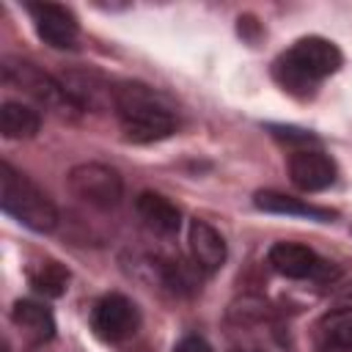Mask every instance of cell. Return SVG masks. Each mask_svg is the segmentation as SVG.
<instances>
[{
    "label": "cell",
    "instance_id": "obj_1",
    "mask_svg": "<svg viewBox=\"0 0 352 352\" xmlns=\"http://www.w3.org/2000/svg\"><path fill=\"white\" fill-rule=\"evenodd\" d=\"M113 107L121 121V129L135 143H151L162 140L176 132V113L165 102L162 94H157L146 82H118L113 94Z\"/></svg>",
    "mask_w": 352,
    "mask_h": 352
},
{
    "label": "cell",
    "instance_id": "obj_2",
    "mask_svg": "<svg viewBox=\"0 0 352 352\" xmlns=\"http://www.w3.org/2000/svg\"><path fill=\"white\" fill-rule=\"evenodd\" d=\"M341 50L319 36H308L294 41L283 55L275 58L272 74L275 80L297 96H311L319 82L341 69Z\"/></svg>",
    "mask_w": 352,
    "mask_h": 352
},
{
    "label": "cell",
    "instance_id": "obj_3",
    "mask_svg": "<svg viewBox=\"0 0 352 352\" xmlns=\"http://www.w3.org/2000/svg\"><path fill=\"white\" fill-rule=\"evenodd\" d=\"M0 206L6 214L38 234H47L58 226V209L52 198L8 162L0 165Z\"/></svg>",
    "mask_w": 352,
    "mask_h": 352
},
{
    "label": "cell",
    "instance_id": "obj_4",
    "mask_svg": "<svg viewBox=\"0 0 352 352\" xmlns=\"http://www.w3.org/2000/svg\"><path fill=\"white\" fill-rule=\"evenodd\" d=\"M3 80L14 88H19L22 94H28L33 102L44 104L47 110H52L55 116H72L80 107L69 99V94L63 91L60 80L50 77L47 72H41L38 66H33L30 60L22 58H3Z\"/></svg>",
    "mask_w": 352,
    "mask_h": 352
},
{
    "label": "cell",
    "instance_id": "obj_5",
    "mask_svg": "<svg viewBox=\"0 0 352 352\" xmlns=\"http://www.w3.org/2000/svg\"><path fill=\"white\" fill-rule=\"evenodd\" d=\"M69 190L94 209H113L121 204L124 182L121 173L102 162H80L66 176Z\"/></svg>",
    "mask_w": 352,
    "mask_h": 352
},
{
    "label": "cell",
    "instance_id": "obj_6",
    "mask_svg": "<svg viewBox=\"0 0 352 352\" xmlns=\"http://www.w3.org/2000/svg\"><path fill=\"white\" fill-rule=\"evenodd\" d=\"M94 330L107 341L129 338L140 327V311L138 305L124 294H104L91 314Z\"/></svg>",
    "mask_w": 352,
    "mask_h": 352
},
{
    "label": "cell",
    "instance_id": "obj_7",
    "mask_svg": "<svg viewBox=\"0 0 352 352\" xmlns=\"http://www.w3.org/2000/svg\"><path fill=\"white\" fill-rule=\"evenodd\" d=\"M36 33L44 44L55 47V50H72L77 44L80 36V25L74 19V14L66 6L58 3H30L28 6Z\"/></svg>",
    "mask_w": 352,
    "mask_h": 352
},
{
    "label": "cell",
    "instance_id": "obj_8",
    "mask_svg": "<svg viewBox=\"0 0 352 352\" xmlns=\"http://www.w3.org/2000/svg\"><path fill=\"white\" fill-rule=\"evenodd\" d=\"M289 176L300 190L319 192V190H327L336 182L338 170H336V162L324 151H319V148H297L289 157Z\"/></svg>",
    "mask_w": 352,
    "mask_h": 352
},
{
    "label": "cell",
    "instance_id": "obj_9",
    "mask_svg": "<svg viewBox=\"0 0 352 352\" xmlns=\"http://www.w3.org/2000/svg\"><path fill=\"white\" fill-rule=\"evenodd\" d=\"M267 261L275 272H280L283 278H322L327 272V261H322L311 248L300 245V242H275L267 253Z\"/></svg>",
    "mask_w": 352,
    "mask_h": 352
},
{
    "label": "cell",
    "instance_id": "obj_10",
    "mask_svg": "<svg viewBox=\"0 0 352 352\" xmlns=\"http://www.w3.org/2000/svg\"><path fill=\"white\" fill-rule=\"evenodd\" d=\"M60 85L80 110H102L113 104L116 85L104 82L96 72H66L60 77Z\"/></svg>",
    "mask_w": 352,
    "mask_h": 352
},
{
    "label": "cell",
    "instance_id": "obj_11",
    "mask_svg": "<svg viewBox=\"0 0 352 352\" xmlns=\"http://www.w3.org/2000/svg\"><path fill=\"white\" fill-rule=\"evenodd\" d=\"M187 242H190V253H192V264L204 272H217L226 264L228 248L226 239L220 236V231H214L206 220H192L187 228Z\"/></svg>",
    "mask_w": 352,
    "mask_h": 352
},
{
    "label": "cell",
    "instance_id": "obj_12",
    "mask_svg": "<svg viewBox=\"0 0 352 352\" xmlns=\"http://www.w3.org/2000/svg\"><path fill=\"white\" fill-rule=\"evenodd\" d=\"M135 212H138V217L143 220V226H146L148 231L160 234V236H170V234H176L179 226H182V212H179L165 195L151 192V190H146V192H140V195L135 198Z\"/></svg>",
    "mask_w": 352,
    "mask_h": 352
},
{
    "label": "cell",
    "instance_id": "obj_13",
    "mask_svg": "<svg viewBox=\"0 0 352 352\" xmlns=\"http://www.w3.org/2000/svg\"><path fill=\"white\" fill-rule=\"evenodd\" d=\"M11 322L22 330V336L30 344H47L55 338V319L50 308H44L36 300H16L11 308Z\"/></svg>",
    "mask_w": 352,
    "mask_h": 352
},
{
    "label": "cell",
    "instance_id": "obj_14",
    "mask_svg": "<svg viewBox=\"0 0 352 352\" xmlns=\"http://www.w3.org/2000/svg\"><path fill=\"white\" fill-rule=\"evenodd\" d=\"M253 204L256 209L261 212H270V214H292V217H308V220H316V223H327L336 217L333 209H324V206H314V204H305L300 198H292L286 192H278V190H258L253 195Z\"/></svg>",
    "mask_w": 352,
    "mask_h": 352
},
{
    "label": "cell",
    "instance_id": "obj_15",
    "mask_svg": "<svg viewBox=\"0 0 352 352\" xmlns=\"http://www.w3.org/2000/svg\"><path fill=\"white\" fill-rule=\"evenodd\" d=\"M41 116L22 102H3L0 107V132L6 140H28L38 132Z\"/></svg>",
    "mask_w": 352,
    "mask_h": 352
},
{
    "label": "cell",
    "instance_id": "obj_16",
    "mask_svg": "<svg viewBox=\"0 0 352 352\" xmlns=\"http://www.w3.org/2000/svg\"><path fill=\"white\" fill-rule=\"evenodd\" d=\"M28 280L38 294L60 297L66 292V286H69V270L63 264L52 261V258H44V261H38L36 267L28 270Z\"/></svg>",
    "mask_w": 352,
    "mask_h": 352
},
{
    "label": "cell",
    "instance_id": "obj_17",
    "mask_svg": "<svg viewBox=\"0 0 352 352\" xmlns=\"http://www.w3.org/2000/svg\"><path fill=\"white\" fill-rule=\"evenodd\" d=\"M319 333H322V344L352 346V308L327 311L319 322Z\"/></svg>",
    "mask_w": 352,
    "mask_h": 352
},
{
    "label": "cell",
    "instance_id": "obj_18",
    "mask_svg": "<svg viewBox=\"0 0 352 352\" xmlns=\"http://www.w3.org/2000/svg\"><path fill=\"white\" fill-rule=\"evenodd\" d=\"M173 352H212V346H209L201 336H184V338L173 346Z\"/></svg>",
    "mask_w": 352,
    "mask_h": 352
},
{
    "label": "cell",
    "instance_id": "obj_19",
    "mask_svg": "<svg viewBox=\"0 0 352 352\" xmlns=\"http://www.w3.org/2000/svg\"><path fill=\"white\" fill-rule=\"evenodd\" d=\"M278 138H283V140H300V143H311V140H316L311 132H302V129H294V126H270Z\"/></svg>",
    "mask_w": 352,
    "mask_h": 352
},
{
    "label": "cell",
    "instance_id": "obj_20",
    "mask_svg": "<svg viewBox=\"0 0 352 352\" xmlns=\"http://www.w3.org/2000/svg\"><path fill=\"white\" fill-rule=\"evenodd\" d=\"M322 352H352V346H333V344H322Z\"/></svg>",
    "mask_w": 352,
    "mask_h": 352
},
{
    "label": "cell",
    "instance_id": "obj_21",
    "mask_svg": "<svg viewBox=\"0 0 352 352\" xmlns=\"http://www.w3.org/2000/svg\"><path fill=\"white\" fill-rule=\"evenodd\" d=\"M0 352H11V346H8L6 341H3V346H0Z\"/></svg>",
    "mask_w": 352,
    "mask_h": 352
},
{
    "label": "cell",
    "instance_id": "obj_22",
    "mask_svg": "<svg viewBox=\"0 0 352 352\" xmlns=\"http://www.w3.org/2000/svg\"><path fill=\"white\" fill-rule=\"evenodd\" d=\"M346 294H352V289H349V292H346Z\"/></svg>",
    "mask_w": 352,
    "mask_h": 352
}]
</instances>
